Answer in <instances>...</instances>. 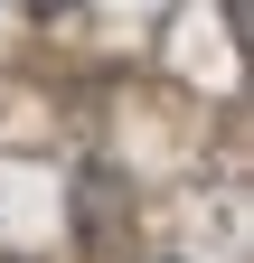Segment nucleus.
<instances>
[{"label":"nucleus","instance_id":"obj_1","mask_svg":"<svg viewBox=\"0 0 254 263\" xmlns=\"http://www.w3.org/2000/svg\"><path fill=\"white\" fill-rule=\"evenodd\" d=\"M76 235H85L94 263H132V188H122L104 160L76 170Z\"/></svg>","mask_w":254,"mask_h":263},{"label":"nucleus","instance_id":"obj_2","mask_svg":"<svg viewBox=\"0 0 254 263\" xmlns=\"http://www.w3.org/2000/svg\"><path fill=\"white\" fill-rule=\"evenodd\" d=\"M0 263H19V254H0Z\"/></svg>","mask_w":254,"mask_h":263}]
</instances>
